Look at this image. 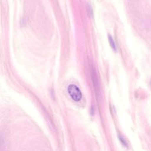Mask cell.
<instances>
[{
  "mask_svg": "<svg viewBox=\"0 0 151 151\" xmlns=\"http://www.w3.org/2000/svg\"><path fill=\"white\" fill-rule=\"evenodd\" d=\"M108 40H109V44L110 45V47H111L113 50H114V51H117V48H116V44L114 42V40L113 39V38L111 37V36L110 35H108Z\"/></svg>",
  "mask_w": 151,
  "mask_h": 151,
  "instance_id": "2",
  "label": "cell"
},
{
  "mask_svg": "<svg viewBox=\"0 0 151 151\" xmlns=\"http://www.w3.org/2000/svg\"><path fill=\"white\" fill-rule=\"evenodd\" d=\"M149 84H150V88H151V79L150 80V81H149Z\"/></svg>",
  "mask_w": 151,
  "mask_h": 151,
  "instance_id": "5",
  "label": "cell"
},
{
  "mask_svg": "<svg viewBox=\"0 0 151 151\" xmlns=\"http://www.w3.org/2000/svg\"><path fill=\"white\" fill-rule=\"evenodd\" d=\"M88 12H89V15L92 16L93 15V10H92V8L91 6L90 5H88Z\"/></svg>",
  "mask_w": 151,
  "mask_h": 151,
  "instance_id": "4",
  "label": "cell"
},
{
  "mask_svg": "<svg viewBox=\"0 0 151 151\" xmlns=\"http://www.w3.org/2000/svg\"><path fill=\"white\" fill-rule=\"evenodd\" d=\"M118 136H119V139L120 141L121 142V143H122V145H123V146H124L125 147H127V144L126 141L124 140V138H123L121 135H119Z\"/></svg>",
  "mask_w": 151,
  "mask_h": 151,
  "instance_id": "3",
  "label": "cell"
},
{
  "mask_svg": "<svg viewBox=\"0 0 151 151\" xmlns=\"http://www.w3.org/2000/svg\"><path fill=\"white\" fill-rule=\"evenodd\" d=\"M67 91L70 97L75 101H79L82 99V93L80 89L75 84H70Z\"/></svg>",
  "mask_w": 151,
  "mask_h": 151,
  "instance_id": "1",
  "label": "cell"
}]
</instances>
